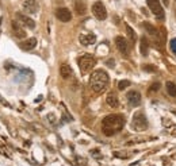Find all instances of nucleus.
Instances as JSON below:
<instances>
[{"label": "nucleus", "instance_id": "obj_1", "mask_svg": "<svg viewBox=\"0 0 176 166\" xmlns=\"http://www.w3.org/2000/svg\"><path fill=\"white\" fill-rule=\"evenodd\" d=\"M125 126V117L119 113H111L107 115L102 120V130L103 134L107 136H113L117 132H119Z\"/></svg>", "mask_w": 176, "mask_h": 166}, {"label": "nucleus", "instance_id": "obj_2", "mask_svg": "<svg viewBox=\"0 0 176 166\" xmlns=\"http://www.w3.org/2000/svg\"><path fill=\"white\" fill-rule=\"evenodd\" d=\"M108 83H110L108 74L104 70H102V69L95 70L89 77V87L95 93L104 92L108 87Z\"/></svg>", "mask_w": 176, "mask_h": 166}, {"label": "nucleus", "instance_id": "obj_3", "mask_svg": "<svg viewBox=\"0 0 176 166\" xmlns=\"http://www.w3.org/2000/svg\"><path fill=\"white\" fill-rule=\"evenodd\" d=\"M95 65H96V59L91 54H85L79 58V68H80L81 73H88Z\"/></svg>", "mask_w": 176, "mask_h": 166}, {"label": "nucleus", "instance_id": "obj_4", "mask_svg": "<svg viewBox=\"0 0 176 166\" xmlns=\"http://www.w3.org/2000/svg\"><path fill=\"white\" fill-rule=\"evenodd\" d=\"M132 127L136 131H144V130H146V127H148V120H146L144 112H137L133 116Z\"/></svg>", "mask_w": 176, "mask_h": 166}, {"label": "nucleus", "instance_id": "obj_5", "mask_svg": "<svg viewBox=\"0 0 176 166\" xmlns=\"http://www.w3.org/2000/svg\"><path fill=\"white\" fill-rule=\"evenodd\" d=\"M92 14L95 15L96 19L99 20H104L107 18V11H106V7L102 2H95L92 4Z\"/></svg>", "mask_w": 176, "mask_h": 166}, {"label": "nucleus", "instance_id": "obj_6", "mask_svg": "<svg viewBox=\"0 0 176 166\" xmlns=\"http://www.w3.org/2000/svg\"><path fill=\"white\" fill-rule=\"evenodd\" d=\"M146 3H148V7L150 8V11L157 18H160V19L164 18V10H163V7L160 4V0H146Z\"/></svg>", "mask_w": 176, "mask_h": 166}, {"label": "nucleus", "instance_id": "obj_7", "mask_svg": "<svg viewBox=\"0 0 176 166\" xmlns=\"http://www.w3.org/2000/svg\"><path fill=\"white\" fill-rule=\"evenodd\" d=\"M115 45H117V47H118V50H119L123 55H129V53H130V43H129V40L123 38V36H117L115 38Z\"/></svg>", "mask_w": 176, "mask_h": 166}, {"label": "nucleus", "instance_id": "obj_8", "mask_svg": "<svg viewBox=\"0 0 176 166\" xmlns=\"http://www.w3.org/2000/svg\"><path fill=\"white\" fill-rule=\"evenodd\" d=\"M126 99H128L129 104L132 105V107H137V105L141 104V95H140V92H137V91H130V92H128Z\"/></svg>", "mask_w": 176, "mask_h": 166}, {"label": "nucleus", "instance_id": "obj_9", "mask_svg": "<svg viewBox=\"0 0 176 166\" xmlns=\"http://www.w3.org/2000/svg\"><path fill=\"white\" fill-rule=\"evenodd\" d=\"M22 7H23L24 12H27V14H37V11H38V3H37V0H24Z\"/></svg>", "mask_w": 176, "mask_h": 166}, {"label": "nucleus", "instance_id": "obj_10", "mask_svg": "<svg viewBox=\"0 0 176 166\" xmlns=\"http://www.w3.org/2000/svg\"><path fill=\"white\" fill-rule=\"evenodd\" d=\"M56 16L58 18V20H61V22H64V23H67L69 22V20L72 19V12L68 10V8H58V10L56 11Z\"/></svg>", "mask_w": 176, "mask_h": 166}, {"label": "nucleus", "instance_id": "obj_11", "mask_svg": "<svg viewBox=\"0 0 176 166\" xmlns=\"http://www.w3.org/2000/svg\"><path fill=\"white\" fill-rule=\"evenodd\" d=\"M16 18H18L20 24L26 26L27 28H34L35 27V22H34V20H33L31 18H28V16H26V15L20 14V12H19V14H16Z\"/></svg>", "mask_w": 176, "mask_h": 166}, {"label": "nucleus", "instance_id": "obj_12", "mask_svg": "<svg viewBox=\"0 0 176 166\" xmlns=\"http://www.w3.org/2000/svg\"><path fill=\"white\" fill-rule=\"evenodd\" d=\"M11 26H12V31H14V35L16 36V38H24L26 36V31L23 30V27L20 26V23L19 22H16V20H12V23H11Z\"/></svg>", "mask_w": 176, "mask_h": 166}, {"label": "nucleus", "instance_id": "obj_13", "mask_svg": "<svg viewBox=\"0 0 176 166\" xmlns=\"http://www.w3.org/2000/svg\"><path fill=\"white\" fill-rule=\"evenodd\" d=\"M79 40L83 46H89V45H93L96 42V36L93 34H81L79 36Z\"/></svg>", "mask_w": 176, "mask_h": 166}, {"label": "nucleus", "instance_id": "obj_14", "mask_svg": "<svg viewBox=\"0 0 176 166\" xmlns=\"http://www.w3.org/2000/svg\"><path fill=\"white\" fill-rule=\"evenodd\" d=\"M35 46H37V39L35 38H28V39L23 40V42L20 43V47H22L23 50H26V51L33 50Z\"/></svg>", "mask_w": 176, "mask_h": 166}, {"label": "nucleus", "instance_id": "obj_15", "mask_svg": "<svg viewBox=\"0 0 176 166\" xmlns=\"http://www.w3.org/2000/svg\"><path fill=\"white\" fill-rule=\"evenodd\" d=\"M106 101H107V104L110 105V107H113V108H117L118 107V104H119V101H118V97L117 95L114 92H110L107 97H106Z\"/></svg>", "mask_w": 176, "mask_h": 166}, {"label": "nucleus", "instance_id": "obj_16", "mask_svg": "<svg viewBox=\"0 0 176 166\" xmlns=\"http://www.w3.org/2000/svg\"><path fill=\"white\" fill-rule=\"evenodd\" d=\"M60 74H61L63 78H69V77L72 76V69H71V66L67 65V64H63L60 66Z\"/></svg>", "mask_w": 176, "mask_h": 166}, {"label": "nucleus", "instance_id": "obj_17", "mask_svg": "<svg viewBox=\"0 0 176 166\" xmlns=\"http://www.w3.org/2000/svg\"><path fill=\"white\" fill-rule=\"evenodd\" d=\"M75 10H76V14L77 15H84L85 11H87L85 3L83 2V0H77L76 4H75Z\"/></svg>", "mask_w": 176, "mask_h": 166}, {"label": "nucleus", "instance_id": "obj_18", "mask_svg": "<svg viewBox=\"0 0 176 166\" xmlns=\"http://www.w3.org/2000/svg\"><path fill=\"white\" fill-rule=\"evenodd\" d=\"M148 49H149V42L146 36H141V43H140V51L142 55H148Z\"/></svg>", "mask_w": 176, "mask_h": 166}, {"label": "nucleus", "instance_id": "obj_19", "mask_svg": "<svg viewBox=\"0 0 176 166\" xmlns=\"http://www.w3.org/2000/svg\"><path fill=\"white\" fill-rule=\"evenodd\" d=\"M142 26H144V28H145V30L148 31L152 36H157V35H160V32H158V30H157V28L154 27V26H152L150 23L144 22V24H142Z\"/></svg>", "mask_w": 176, "mask_h": 166}, {"label": "nucleus", "instance_id": "obj_20", "mask_svg": "<svg viewBox=\"0 0 176 166\" xmlns=\"http://www.w3.org/2000/svg\"><path fill=\"white\" fill-rule=\"evenodd\" d=\"M165 87H167V92H168V95L172 96V97H176V85L173 83H171V81H168V83L165 84Z\"/></svg>", "mask_w": 176, "mask_h": 166}, {"label": "nucleus", "instance_id": "obj_21", "mask_svg": "<svg viewBox=\"0 0 176 166\" xmlns=\"http://www.w3.org/2000/svg\"><path fill=\"white\" fill-rule=\"evenodd\" d=\"M126 31H128V36L130 38V40H132V42H136V34H134V30L129 26V24H126Z\"/></svg>", "mask_w": 176, "mask_h": 166}, {"label": "nucleus", "instance_id": "obj_22", "mask_svg": "<svg viewBox=\"0 0 176 166\" xmlns=\"http://www.w3.org/2000/svg\"><path fill=\"white\" fill-rule=\"evenodd\" d=\"M129 85H130V81L122 80V81H119V84H118V89H119V91H123V89H126Z\"/></svg>", "mask_w": 176, "mask_h": 166}, {"label": "nucleus", "instance_id": "obj_23", "mask_svg": "<svg viewBox=\"0 0 176 166\" xmlns=\"http://www.w3.org/2000/svg\"><path fill=\"white\" fill-rule=\"evenodd\" d=\"M169 47H171V50H172L175 54H176V38L173 39H171V42H169Z\"/></svg>", "mask_w": 176, "mask_h": 166}, {"label": "nucleus", "instance_id": "obj_24", "mask_svg": "<svg viewBox=\"0 0 176 166\" xmlns=\"http://www.w3.org/2000/svg\"><path fill=\"white\" fill-rule=\"evenodd\" d=\"M142 69H144L145 72H156V68L149 66V65H144V66H142Z\"/></svg>", "mask_w": 176, "mask_h": 166}, {"label": "nucleus", "instance_id": "obj_25", "mask_svg": "<svg viewBox=\"0 0 176 166\" xmlns=\"http://www.w3.org/2000/svg\"><path fill=\"white\" fill-rule=\"evenodd\" d=\"M158 89H160V84H158V83H154V84H152V87H150L149 91L154 92V91H158Z\"/></svg>", "mask_w": 176, "mask_h": 166}, {"label": "nucleus", "instance_id": "obj_26", "mask_svg": "<svg viewBox=\"0 0 176 166\" xmlns=\"http://www.w3.org/2000/svg\"><path fill=\"white\" fill-rule=\"evenodd\" d=\"M114 155L115 157H121V158H128L129 154H121V153H114Z\"/></svg>", "mask_w": 176, "mask_h": 166}, {"label": "nucleus", "instance_id": "obj_27", "mask_svg": "<svg viewBox=\"0 0 176 166\" xmlns=\"http://www.w3.org/2000/svg\"><path fill=\"white\" fill-rule=\"evenodd\" d=\"M163 4H164L165 7H168L169 6V2H168V0H163Z\"/></svg>", "mask_w": 176, "mask_h": 166}, {"label": "nucleus", "instance_id": "obj_28", "mask_svg": "<svg viewBox=\"0 0 176 166\" xmlns=\"http://www.w3.org/2000/svg\"><path fill=\"white\" fill-rule=\"evenodd\" d=\"M108 66H114V61H108Z\"/></svg>", "mask_w": 176, "mask_h": 166}]
</instances>
